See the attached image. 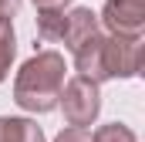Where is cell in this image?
Here are the masks:
<instances>
[{
	"instance_id": "obj_1",
	"label": "cell",
	"mask_w": 145,
	"mask_h": 142,
	"mask_svg": "<svg viewBox=\"0 0 145 142\" xmlns=\"http://www.w3.org/2000/svg\"><path fill=\"white\" fill-rule=\"evenodd\" d=\"M64 54L61 51H37L34 58H27L17 78H14V102L31 112V115H47L57 108V95L64 85Z\"/></svg>"
},
{
	"instance_id": "obj_2",
	"label": "cell",
	"mask_w": 145,
	"mask_h": 142,
	"mask_svg": "<svg viewBox=\"0 0 145 142\" xmlns=\"http://www.w3.org/2000/svg\"><path fill=\"white\" fill-rule=\"evenodd\" d=\"M57 105L64 112V122L68 125H91L101 112V91L91 78H81L74 74L71 81L61 85V95H57Z\"/></svg>"
},
{
	"instance_id": "obj_3",
	"label": "cell",
	"mask_w": 145,
	"mask_h": 142,
	"mask_svg": "<svg viewBox=\"0 0 145 142\" xmlns=\"http://www.w3.org/2000/svg\"><path fill=\"white\" fill-rule=\"evenodd\" d=\"M98 20H101V27L108 34L142 37V31H145V0H105Z\"/></svg>"
},
{
	"instance_id": "obj_4",
	"label": "cell",
	"mask_w": 145,
	"mask_h": 142,
	"mask_svg": "<svg viewBox=\"0 0 145 142\" xmlns=\"http://www.w3.org/2000/svg\"><path fill=\"white\" fill-rule=\"evenodd\" d=\"M74 68L81 78H91L95 85H105L111 81V71H108V34L105 31H98V34H91L81 47H74Z\"/></svg>"
},
{
	"instance_id": "obj_5",
	"label": "cell",
	"mask_w": 145,
	"mask_h": 142,
	"mask_svg": "<svg viewBox=\"0 0 145 142\" xmlns=\"http://www.w3.org/2000/svg\"><path fill=\"white\" fill-rule=\"evenodd\" d=\"M142 47H145L142 37L108 34V71H111V81L115 78H135L142 71Z\"/></svg>"
},
{
	"instance_id": "obj_6",
	"label": "cell",
	"mask_w": 145,
	"mask_h": 142,
	"mask_svg": "<svg viewBox=\"0 0 145 142\" xmlns=\"http://www.w3.org/2000/svg\"><path fill=\"white\" fill-rule=\"evenodd\" d=\"M101 31V20H98V14L91 10V7H74L64 14V31H61V44L74 51V47H81L84 41L91 34H98Z\"/></svg>"
},
{
	"instance_id": "obj_7",
	"label": "cell",
	"mask_w": 145,
	"mask_h": 142,
	"mask_svg": "<svg viewBox=\"0 0 145 142\" xmlns=\"http://www.w3.org/2000/svg\"><path fill=\"white\" fill-rule=\"evenodd\" d=\"M0 142H47V139H44V129L34 118L0 115Z\"/></svg>"
},
{
	"instance_id": "obj_8",
	"label": "cell",
	"mask_w": 145,
	"mask_h": 142,
	"mask_svg": "<svg viewBox=\"0 0 145 142\" xmlns=\"http://www.w3.org/2000/svg\"><path fill=\"white\" fill-rule=\"evenodd\" d=\"M64 31V10H37V37L47 44H57Z\"/></svg>"
},
{
	"instance_id": "obj_9",
	"label": "cell",
	"mask_w": 145,
	"mask_h": 142,
	"mask_svg": "<svg viewBox=\"0 0 145 142\" xmlns=\"http://www.w3.org/2000/svg\"><path fill=\"white\" fill-rule=\"evenodd\" d=\"M14 54H17V34H14V24H10V20H0V81L10 74Z\"/></svg>"
},
{
	"instance_id": "obj_10",
	"label": "cell",
	"mask_w": 145,
	"mask_h": 142,
	"mask_svg": "<svg viewBox=\"0 0 145 142\" xmlns=\"http://www.w3.org/2000/svg\"><path fill=\"white\" fill-rule=\"evenodd\" d=\"M91 142H138V139H135V132H132L128 125L108 122V125H101V129L91 132Z\"/></svg>"
},
{
	"instance_id": "obj_11",
	"label": "cell",
	"mask_w": 145,
	"mask_h": 142,
	"mask_svg": "<svg viewBox=\"0 0 145 142\" xmlns=\"http://www.w3.org/2000/svg\"><path fill=\"white\" fill-rule=\"evenodd\" d=\"M54 142H91V132H88L84 125H68V129L57 132Z\"/></svg>"
},
{
	"instance_id": "obj_12",
	"label": "cell",
	"mask_w": 145,
	"mask_h": 142,
	"mask_svg": "<svg viewBox=\"0 0 145 142\" xmlns=\"http://www.w3.org/2000/svg\"><path fill=\"white\" fill-rule=\"evenodd\" d=\"M20 7H24V0H0V20H14L20 14Z\"/></svg>"
},
{
	"instance_id": "obj_13",
	"label": "cell",
	"mask_w": 145,
	"mask_h": 142,
	"mask_svg": "<svg viewBox=\"0 0 145 142\" xmlns=\"http://www.w3.org/2000/svg\"><path fill=\"white\" fill-rule=\"evenodd\" d=\"M71 0H34V7L37 10H64Z\"/></svg>"
}]
</instances>
